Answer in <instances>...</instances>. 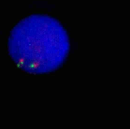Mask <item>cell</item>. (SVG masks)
Instances as JSON below:
<instances>
[{
	"mask_svg": "<svg viewBox=\"0 0 130 129\" xmlns=\"http://www.w3.org/2000/svg\"><path fill=\"white\" fill-rule=\"evenodd\" d=\"M8 51L18 68L34 75L56 71L69 51L66 29L54 18L29 15L13 27L8 42Z\"/></svg>",
	"mask_w": 130,
	"mask_h": 129,
	"instance_id": "cell-1",
	"label": "cell"
}]
</instances>
